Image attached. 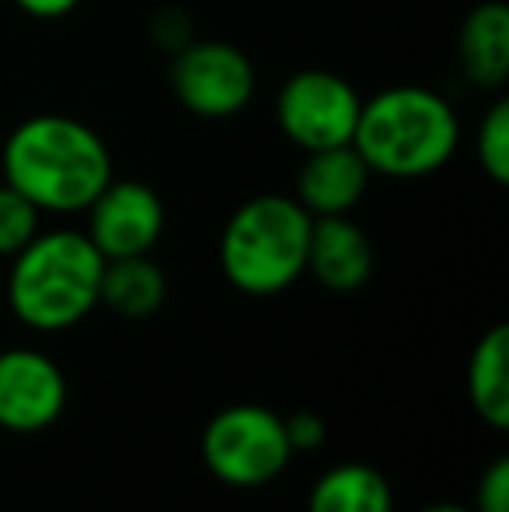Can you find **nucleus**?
Masks as SVG:
<instances>
[{"label": "nucleus", "instance_id": "1", "mask_svg": "<svg viewBox=\"0 0 509 512\" xmlns=\"http://www.w3.org/2000/svg\"><path fill=\"white\" fill-rule=\"evenodd\" d=\"M0 171L39 213H84L112 182V154L88 122L42 112L7 133Z\"/></svg>", "mask_w": 509, "mask_h": 512}, {"label": "nucleus", "instance_id": "2", "mask_svg": "<svg viewBox=\"0 0 509 512\" xmlns=\"http://www.w3.org/2000/svg\"><path fill=\"white\" fill-rule=\"evenodd\" d=\"M353 147L367 161L370 175L415 182L450 164L461 147V119L436 91L394 84L360 105Z\"/></svg>", "mask_w": 509, "mask_h": 512}, {"label": "nucleus", "instance_id": "3", "mask_svg": "<svg viewBox=\"0 0 509 512\" xmlns=\"http://www.w3.org/2000/svg\"><path fill=\"white\" fill-rule=\"evenodd\" d=\"M102 269V251L84 230H39L11 258L7 304L32 331H67L98 307Z\"/></svg>", "mask_w": 509, "mask_h": 512}, {"label": "nucleus", "instance_id": "4", "mask_svg": "<svg viewBox=\"0 0 509 512\" xmlns=\"http://www.w3.org/2000/svg\"><path fill=\"white\" fill-rule=\"evenodd\" d=\"M314 216L293 196L265 192L241 203L220 234V272L248 297H276L307 272Z\"/></svg>", "mask_w": 509, "mask_h": 512}, {"label": "nucleus", "instance_id": "5", "mask_svg": "<svg viewBox=\"0 0 509 512\" xmlns=\"http://www.w3.org/2000/svg\"><path fill=\"white\" fill-rule=\"evenodd\" d=\"M293 446L283 415L262 405H231L203 429V464L231 488H258L290 467Z\"/></svg>", "mask_w": 509, "mask_h": 512}, {"label": "nucleus", "instance_id": "6", "mask_svg": "<svg viewBox=\"0 0 509 512\" xmlns=\"http://www.w3.org/2000/svg\"><path fill=\"white\" fill-rule=\"evenodd\" d=\"M363 98L335 70L307 67L290 74L276 91V126L304 154L353 143Z\"/></svg>", "mask_w": 509, "mask_h": 512}, {"label": "nucleus", "instance_id": "7", "mask_svg": "<svg viewBox=\"0 0 509 512\" xmlns=\"http://www.w3.org/2000/svg\"><path fill=\"white\" fill-rule=\"evenodd\" d=\"M171 95L199 119H234L255 98V63L238 46L220 39H189L171 53Z\"/></svg>", "mask_w": 509, "mask_h": 512}, {"label": "nucleus", "instance_id": "8", "mask_svg": "<svg viewBox=\"0 0 509 512\" xmlns=\"http://www.w3.org/2000/svg\"><path fill=\"white\" fill-rule=\"evenodd\" d=\"M88 230L105 262L150 255L164 234V203L150 185L133 178H112L88 209Z\"/></svg>", "mask_w": 509, "mask_h": 512}, {"label": "nucleus", "instance_id": "9", "mask_svg": "<svg viewBox=\"0 0 509 512\" xmlns=\"http://www.w3.org/2000/svg\"><path fill=\"white\" fill-rule=\"evenodd\" d=\"M67 408V377L35 349L0 352V429L42 432Z\"/></svg>", "mask_w": 509, "mask_h": 512}, {"label": "nucleus", "instance_id": "10", "mask_svg": "<svg viewBox=\"0 0 509 512\" xmlns=\"http://www.w3.org/2000/svg\"><path fill=\"white\" fill-rule=\"evenodd\" d=\"M370 168L353 143L311 150L297 175V203L311 216H349L370 189Z\"/></svg>", "mask_w": 509, "mask_h": 512}, {"label": "nucleus", "instance_id": "11", "mask_svg": "<svg viewBox=\"0 0 509 512\" xmlns=\"http://www.w3.org/2000/svg\"><path fill=\"white\" fill-rule=\"evenodd\" d=\"M307 272L332 293H353L374 276L370 234L349 216H314L307 241Z\"/></svg>", "mask_w": 509, "mask_h": 512}, {"label": "nucleus", "instance_id": "12", "mask_svg": "<svg viewBox=\"0 0 509 512\" xmlns=\"http://www.w3.org/2000/svg\"><path fill=\"white\" fill-rule=\"evenodd\" d=\"M457 56H461V74L475 88H503L509 77V11L503 0H482L464 14Z\"/></svg>", "mask_w": 509, "mask_h": 512}, {"label": "nucleus", "instance_id": "13", "mask_svg": "<svg viewBox=\"0 0 509 512\" xmlns=\"http://www.w3.org/2000/svg\"><path fill=\"white\" fill-rule=\"evenodd\" d=\"M468 401L492 429L509 425V328H489L468 359Z\"/></svg>", "mask_w": 509, "mask_h": 512}, {"label": "nucleus", "instance_id": "14", "mask_svg": "<svg viewBox=\"0 0 509 512\" xmlns=\"http://www.w3.org/2000/svg\"><path fill=\"white\" fill-rule=\"evenodd\" d=\"M164 297H168V279L150 255L105 262L98 304H105L112 314L140 321V317L157 314L164 307Z\"/></svg>", "mask_w": 509, "mask_h": 512}, {"label": "nucleus", "instance_id": "15", "mask_svg": "<svg viewBox=\"0 0 509 512\" xmlns=\"http://www.w3.org/2000/svg\"><path fill=\"white\" fill-rule=\"evenodd\" d=\"M307 512H394V495L377 467L349 460L314 481Z\"/></svg>", "mask_w": 509, "mask_h": 512}, {"label": "nucleus", "instance_id": "16", "mask_svg": "<svg viewBox=\"0 0 509 512\" xmlns=\"http://www.w3.org/2000/svg\"><path fill=\"white\" fill-rule=\"evenodd\" d=\"M475 154L482 171L496 185L509 182V102L496 98L489 105V112L482 115L475 133Z\"/></svg>", "mask_w": 509, "mask_h": 512}, {"label": "nucleus", "instance_id": "17", "mask_svg": "<svg viewBox=\"0 0 509 512\" xmlns=\"http://www.w3.org/2000/svg\"><path fill=\"white\" fill-rule=\"evenodd\" d=\"M42 227V213L21 196L18 189H11L7 182H0V258H14Z\"/></svg>", "mask_w": 509, "mask_h": 512}, {"label": "nucleus", "instance_id": "18", "mask_svg": "<svg viewBox=\"0 0 509 512\" xmlns=\"http://www.w3.org/2000/svg\"><path fill=\"white\" fill-rule=\"evenodd\" d=\"M475 512H509V457H496L478 478Z\"/></svg>", "mask_w": 509, "mask_h": 512}, {"label": "nucleus", "instance_id": "19", "mask_svg": "<svg viewBox=\"0 0 509 512\" xmlns=\"http://www.w3.org/2000/svg\"><path fill=\"white\" fill-rule=\"evenodd\" d=\"M286 425V439H290L293 453H307L318 450L325 443V418L314 415V411H293V415L283 418Z\"/></svg>", "mask_w": 509, "mask_h": 512}, {"label": "nucleus", "instance_id": "20", "mask_svg": "<svg viewBox=\"0 0 509 512\" xmlns=\"http://www.w3.org/2000/svg\"><path fill=\"white\" fill-rule=\"evenodd\" d=\"M150 28H154V42L157 46H164L168 53H175V49H182L185 42H189V18H185L182 11H175V7H168V11L154 14V21H150Z\"/></svg>", "mask_w": 509, "mask_h": 512}, {"label": "nucleus", "instance_id": "21", "mask_svg": "<svg viewBox=\"0 0 509 512\" xmlns=\"http://www.w3.org/2000/svg\"><path fill=\"white\" fill-rule=\"evenodd\" d=\"M11 4L35 21H60V18H67L70 11H77L81 0H11Z\"/></svg>", "mask_w": 509, "mask_h": 512}, {"label": "nucleus", "instance_id": "22", "mask_svg": "<svg viewBox=\"0 0 509 512\" xmlns=\"http://www.w3.org/2000/svg\"><path fill=\"white\" fill-rule=\"evenodd\" d=\"M419 512H475V509H468V506H450V502H436V506H426V509H419Z\"/></svg>", "mask_w": 509, "mask_h": 512}]
</instances>
